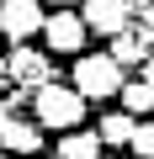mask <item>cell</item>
Wrapping results in <instances>:
<instances>
[{"label": "cell", "instance_id": "cell-1", "mask_svg": "<svg viewBox=\"0 0 154 159\" xmlns=\"http://www.w3.org/2000/svg\"><path fill=\"white\" fill-rule=\"evenodd\" d=\"M122 85H128V69H117L112 53H80V58H74L69 90L80 96L85 106H91V101H112V96H122Z\"/></svg>", "mask_w": 154, "mask_h": 159}, {"label": "cell", "instance_id": "cell-2", "mask_svg": "<svg viewBox=\"0 0 154 159\" xmlns=\"http://www.w3.org/2000/svg\"><path fill=\"white\" fill-rule=\"evenodd\" d=\"M32 111H37V127H53V133H80V122H85V101L58 80L32 90Z\"/></svg>", "mask_w": 154, "mask_h": 159}, {"label": "cell", "instance_id": "cell-3", "mask_svg": "<svg viewBox=\"0 0 154 159\" xmlns=\"http://www.w3.org/2000/svg\"><path fill=\"white\" fill-rule=\"evenodd\" d=\"M80 21L96 37H122L133 27V0H80Z\"/></svg>", "mask_w": 154, "mask_h": 159}, {"label": "cell", "instance_id": "cell-4", "mask_svg": "<svg viewBox=\"0 0 154 159\" xmlns=\"http://www.w3.org/2000/svg\"><path fill=\"white\" fill-rule=\"evenodd\" d=\"M43 21H48L43 0H0V32H6L16 48H21L32 32H43Z\"/></svg>", "mask_w": 154, "mask_h": 159}, {"label": "cell", "instance_id": "cell-5", "mask_svg": "<svg viewBox=\"0 0 154 159\" xmlns=\"http://www.w3.org/2000/svg\"><path fill=\"white\" fill-rule=\"evenodd\" d=\"M43 37H48V53H74V58H80L91 32H85L80 11H53V16L43 21Z\"/></svg>", "mask_w": 154, "mask_h": 159}, {"label": "cell", "instance_id": "cell-6", "mask_svg": "<svg viewBox=\"0 0 154 159\" xmlns=\"http://www.w3.org/2000/svg\"><path fill=\"white\" fill-rule=\"evenodd\" d=\"M6 74L16 80V85H32V90H43V85H53V58H48V53H32V48H11V58H6Z\"/></svg>", "mask_w": 154, "mask_h": 159}, {"label": "cell", "instance_id": "cell-7", "mask_svg": "<svg viewBox=\"0 0 154 159\" xmlns=\"http://www.w3.org/2000/svg\"><path fill=\"white\" fill-rule=\"evenodd\" d=\"M0 154H11V159H37V154H43V127L16 117L6 133H0Z\"/></svg>", "mask_w": 154, "mask_h": 159}, {"label": "cell", "instance_id": "cell-8", "mask_svg": "<svg viewBox=\"0 0 154 159\" xmlns=\"http://www.w3.org/2000/svg\"><path fill=\"white\" fill-rule=\"evenodd\" d=\"M149 48H154V32H143V27H138V32L128 27L122 37H112V58H117V69H143V64L154 58Z\"/></svg>", "mask_w": 154, "mask_h": 159}, {"label": "cell", "instance_id": "cell-9", "mask_svg": "<svg viewBox=\"0 0 154 159\" xmlns=\"http://www.w3.org/2000/svg\"><path fill=\"white\" fill-rule=\"evenodd\" d=\"M133 133H138V122H133L128 111H106V117L96 122V138H101V148H128V143H133Z\"/></svg>", "mask_w": 154, "mask_h": 159}, {"label": "cell", "instance_id": "cell-10", "mask_svg": "<svg viewBox=\"0 0 154 159\" xmlns=\"http://www.w3.org/2000/svg\"><path fill=\"white\" fill-rule=\"evenodd\" d=\"M53 159H101V138L96 133H64L58 143H53Z\"/></svg>", "mask_w": 154, "mask_h": 159}, {"label": "cell", "instance_id": "cell-11", "mask_svg": "<svg viewBox=\"0 0 154 159\" xmlns=\"http://www.w3.org/2000/svg\"><path fill=\"white\" fill-rule=\"evenodd\" d=\"M117 101H122V111H128L133 122H149V111H154V90L143 85L138 74L128 80V85H122V96H117Z\"/></svg>", "mask_w": 154, "mask_h": 159}, {"label": "cell", "instance_id": "cell-12", "mask_svg": "<svg viewBox=\"0 0 154 159\" xmlns=\"http://www.w3.org/2000/svg\"><path fill=\"white\" fill-rule=\"evenodd\" d=\"M138 159H154V117L149 122H138V133H133V143H128Z\"/></svg>", "mask_w": 154, "mask_h": 159}, {"label": "cell", "instance_id": "cell-13", "mask_svg": "<svg viewBox=\"0 0 154 159\" xmlns=\"http://www.w3.org/2000/svg\"><path fill=\"white\" fill-rule=\"evenodd\" d=\"M11 122H16V101H11V96H0V133H6Z\"/></svg>", "mask_w": 154, "mask_h": 159}, {"label": "cell", "instance_id": "cell-14", "mask_svg": "<svg viewBox=\"0 0 154 159\" xmlns=\"http://www.w3.org/2000/svg\"><path fill=\"white\" fill-rule=\"evenodd\" d=\"M138 80H143V85H149V90H154V58H149V64H143V69H138Z\"/></svg>", "mask_w": 154, "mask_h": 159}, {"label": "cell", "instance_id": "cell-15", "mask_svg": "<svg viewBox=\"0 0 154 159\" xmlns=\"http://www.w3.org/2000/svg\"><path fill=\"white\" fill-rule=\"evenodd\" d=\"M48 6H53V11H58V6H80V0H48Z\"/></svg>", "mask_w": 154, "mask_h": 159}, {"label": "cell", "instance_id": "cell-16", "mask_svg": "<svg viewBox=\"0 0 154 159\" xmlns=\"http://www.w3.org/2000/svg\"><path fill=\"white\" fill-rule=\"evenodd\" d=\"M0 159H11V154H0Z\"/></svg>", "mask_w": 154, "mask_h": 159}, {"label": "cell", "instance_id": "cell-17", "mask_svg": "<svg viewBox=\"0 0 154 159\" xmlns=\"http://www.w3.org/2000/svg\"><path fill=\"white\" fill-rule=\"evenodd\" d=\"M101 159H106V154H101Z\"/></svg>", "mask_w": 154, "mask_h": 159}]
</instances>
